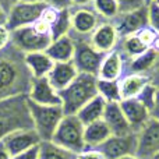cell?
<instances>
[{"label":"cell","instance_id":"1","mask_svg":"<svg viewBox=\"0 0 159 159\" xmlns=\"http://www.w3.org/2000/svg\"><path fill=\"white\" fill-rule=\"evenodd\" d=\"M31 78L24 63V53L11 46V43L0 50V101L27 95Z\"/></svg>","mask_w":159,"mask_h":159},{"label":"cell","instance_id":"2","mask_svg":"<svg viewBox=\"0 0 159 159\" xmlns=\"http://www.w3.org/2000/svg\"><path fill=\"white\" fill-rule=\"evenodd\" d=\"M96 82L98 77L95 75L78 73L74 81L59 92L64 115H77V112L87 102L98 95Z\"/></svg>","mask_w":159,"mask_h":159},{"label":"cell","instance_id":"3","mask_svg":"<svg viewBox=\"0 0 159 159\" xmlns=\"http://www.w3.org/2000/svg\"><path fill=\"white\" fill-rule=\"evenodd\" d=\"M27 101V95L0 101V141L14 130L34 129Z\"/></svg>","mask_w":159,"mask_h":159},{"label":"cell","instance_id":"4","mask_svg":"<svg viewBox=\"0 0 159 159\" xmlns=\"http://www.w3.org/2000/svg\"><path fill=\"white\" fill-rule=\"evenodd\" d=\"M84 129L85 126L80 121L77 115H64L53 134L52 143L78 155L87 149L84 141Z\"/></svg>","mask_w":159,"mask_h":159},{"label":"cell","instance_id":"5","mask_svg":"<svg viewBox=\"0 0 159 159\" xmlns=\"http://www.w3.org/2000/svg\"><path fill=\"white\" fill-rule=\"evenodd\" d=\"M34 130L38 133L41 141H52L57 126L64 116L61 106H42L35 102L27 101Z\"/></svg>","mask_w":159,"mask_h":159},{"label":"cell","instance_id":"6","mask_svg":"<svg viewBox=\"0 0 159 159\" xmlns=\"http://www.w3.org/2000/svg\"><path fill=\"white\" fill-rule=\"evenodd\" d=\"M74 41V57L73 63L78 73H85L98 77L99 67L105 59V53L96 50L89 43V38H73Z\"/></svg>","mask_w":159,"mask_h":159},{"label":"cell","instance_id":"7","mask_svg":"<svg viewBox=\"0 0 159 159\" xmlns=\"http://www.w3.org/2000/svg\"><path fill=\"white\" fill-rule=\"evenodd\" d=\"M10 43L17 50L27 55V53L34 52H45L49 48V45L52 43V38L49 35L38 34L34 30L32 25H30V27L11 31Z\"/></svg>","mask_w":159,"mask_h":159},{"label":"cell","instance_id":"8","mask_svg":"<svg viewBox=\"0 0 159 159\" xmlns=\"http://www.w3.org/2000/svg\"><path fill=\"white\" fill-rule=\"evenodd\" d=\"M46 3H18L17 2L7 13L6 27L10 31L34 25L41 18Z\"/></svg>","mask_w":159,"mask_h":159},{"label":"cell","instance_id":"9","mask_svg":"<svg viewBox=\"0 0 159 159\" xmlns=\"http://www.w3.org/2000/svg\"><path fill=\"white\" fill-rule=\"evenodd\" d=\"M101 16H98L93 8L78 7L73 10L71 7V32L69 34L71 38H89L91 34L96 30L101 22H103Z\"/></svg>","mask_w":159,"mask_h":159},{"label":"cell","instance_id":"10","mask_svg":"<svg viewBox=\"0 0 159 159\" xmlns=\"http://www.w3.org/2000/svg\"><path fill=\"white\" fill-rule=\"evenodd\" d=\"M112 22L116 27V31L120 38L135 35L138 31L148 27V8L147 6H144L137 10L120 13Z\"/></svg>","mask_w":159,"mask_h":159},{"label":"cell","instance_id":"11","mask_svg":"<svg viewBox=\"0 0 159 159\" xmlns=\"http://www.w3.org/2000/svg\"><path fill=\"white\" fill-rule=\"evenodd\" d=\"M138 147L135 157L152 159L159 155V121L149 119L148 123L138 133Z\"/></svg>","mask_w":159,"mask_h":159},{"label":"cell","instance_id":"12","mask_svg":"<svg viewBox=\"0 0 159 159\" xmlns=\"http://www.w3.org/2000/svg\"><path fill=\"white\" fill-rule=\"evenodd\" d=\"M137 147H138V135L130 134V135H124V137L112 135L96 149L101 151L106 159H119L121 157H126V155H135Z\"/></svg>","mask_w":159,"mask_h":159},{"label":"cell","instance_id":"13","mask_svg":"<svg viewBox=\"0 0 159 159\" xmlns=\"http://www.w3.org/2000/svg\"><path fill=\"white\" fill-rule=\"evenodd\" d=\"M27 98L42 106H61L59 92L50 85L48 77L31 78Z\"/></svg>","mask_w":159,"mask_h":159},{"label":"cell","instance_id":"14","mask_svg":"<svg viewBox=\"0 0 159 159\" xmlns=\"http://www.w3.org/2000/svg\"><path fill=\"white\" fill-rule=\"evenodd\" d=\"M3 144L7 148L8 154L11 155V158L16 155L21 154V152L27 151V149L36 147L42 143L39 138L38 133L34 129H20L14 130L10 134H7L3 138Z\"/></svg>","mask_w":159,"mask_h":159},{"label":"cell","instance_id":"15","mask_svg":"<svg viewBox=\"0 0 159 159\" xmlns=\"http://www.w3.org/2000/svg\"><path fill=\"white\" fill-rule=\"evenodd\" d=\"M119 41H120V36H119L116 27L112 21L101 22L89 36V43L96 50L105 53V55L115 50L119 45Z\"/></svg>","mask_w":159,"mask_h":159},{"label":"cell","instance_id":"16","mask_svg":"<svg viewBox=\"0 0 159 159\" xmlns=\"http://www.w3.org/2000/svg\"><path fill=\"white\" fill-rule=\"evenodd\" d=\"M119 105H120L121 112L126 116L133 133L138 134V133L141 131V129H143V127L148 123L149 119H151L149 110L147 109L137 98L121 99V101L119 102Z\"/></svg>","mask_w":159,"mask_h":159},{"label":"cell","instance_id":"17","mask_svg":"<svg viewBox=\"0 0 159 159\" xmlns=\"http://www.w3.org/2000/svg\"><path fill=\"white\" fill-rule=\"evenodd\" d=\"M102 120L109 127L112 135L124 137V135L135 134V133H133L131 127H130L124 113L121 112V107L119 103H106Z\"/></svg>","mask_w":159,"mask_h":159},{"label":"cell","instance_id":"18","mask_svg":"<svg viewBox=\"0 0 159 159\" xmlns=\"http://www.w3.org/2000/svg\"><path fill=\"white\" fill-rule=\"evenodd\" d=\"M78 75V70L74 66L73 61H66V63H55L48 74V80H49L50 85L55 88L57 92L69 87L74 78Z\"/></svg>","mask_w":159,"mask_h":159},{"label":"cell","instance_id":"19","mask_svg":"<svg viewBox=\"0 0 159 159\" xmlns=\"http://www.w3.org/2000/svg\"><path fill=\"white\" fill-rule=\"evenodd\" d=\"M124 71V57L119 50H112L106 53L99 67L98 78L101 80H120Z\"/></svg>","mask_w":159,"mask_h":159},{"label":"cell","instance_id":"20","mask_svg":"<svg viewBox=\"0 0 159 159\" xmlns=\"http://www.w3.org/2000/svg\"><path fill=\"white\" fill-rule=\"evenodd\" d=\"M24 63L32 78L48 77L55 61L46 55V52H34L24 55Z\"/></svg>","mask_w":159,"mask_h":159},{"label":"cell","instance_id":"21","mask_svg":"<svg viewBox=\"0 0 159 159\" xmlns=\"http://www.w3.org/2000/svg\"><path fill=\"white\" fill-rule=\"evenodd\" d=\"M74 49L75 46L73 38L70 35H66L52 41V43L45 52L55 63H66V61H73Z\"/></svg>","mask_w":159,"mask_h":159},{"label":"cell","instance_id":"22","mask_svg":"<svg viewBox=\"0 0 159 159\" xmlns=\"http://www.w3.org/2000/svg\"><path fill=\"white\" fill-rule=\"evenodd\" d=\"M158 60H159V52L149 48L143 55L137 56L134 59H130L129 63H127V71H129V74L148 75L152 71V69L157 66Z\"/></svg>","mask_w":159,"mask_h":159},{"label":"cell","instance_id":"23","mask_svg":"<svg viewBox=\"0 0 159 159\" xmlns=\"http://www.w3.org/2000/svg\"><path fill=\"white\" fill-rule=\"evenodd\" d=\"M109 137H112V133H110L109 127L106 126V123L103 120L93 121V123L85 126L84 129V141L85 145H87V149L98 148Z\"/></svg>","mask_w":159,"mask_h":159},{"label":"cell","instance_id":"24","mask_svg":"<svg viewBox=\"0 0 159 159\" xmlns=\"http://www.w3.org/2000/svg\"><path fill=\"white\" fill-rule=\"evenodd\" d=\"M149 82V77L144 74H126L119 80L121 99L137 98L143 88Z\"/></svg>","mask_w":159,"mask_h":159},{"label":"cell","instance_id":"25","mask_svg":"<svg viewBox=\"0 0 159 159\" xmlns=\"http://www.w3.org/2000/svg\"><path fill=\"white\" fill-rule=\"evenodd\" d=\"M105 107H106V102L101 98L99 95H96L95 98H92L89 102L84 105L81 109L77 112V117L80 119L84 126L93 123V121L102 120L105 113Z\"/></svg>","mask_w":159,"mask_h":159},{"label":"cell","instance_id":"26","mask_svg":"<svg viewBox=\"0 0 159 159\" xmlns=\"http://www.w3.org/2000/svg\"><path fill=\"white\" fill-rule=\"evenodd\" d=\"M148 49L149 48L137 35H129V36H124V38H120L117 48H116V50H119L120 55L123 57L129 59V60L143 55Z\"/></svg>","mask_w":159,"mask_h":159},{"label":"cell","instance_id":"27","mask_svg":"<svg viewBox=\"0 0 159 159\" xmlns=\"http://www.w3.org/2000/svg\"><path fill=\"white\" fill-rule=\"evenodd\" d=\"M96 89H98V95L101 96L106 103H119V102L121 101L119 80H101V78H98Z\"/></svg>","mask_w":159,"mask_h":159},{"label":"cell","instance_id":"28","mask_svg":"<svg viewBox=\"0 0 159 159\" xmlns=\"http://www.w3.org/2000/svg\"><path fill=\"white\" fill-rule=\"evenodd\" d=\"M39 159H78V155L52 141H42L39 144Z\"/></svg>","mask_w":159,"mask_h":159},{"label":"cell","instance_id":"29","mask_svg":"<svg viewBox=\"0 0 159 159\" xmlns=\"http://www.w3.org/2000/svg\"><path fill=\"white\" fill-rule=\"evenodd\" d=\"M71 8H66V10L59 11L57 20L55 21V24L50 27V38L52 41L59 39L61 36H66L71 32Z\"/></svg>","mask_w":159,"mask_h":159},{"label":"cell","instance_id":"30","mask_svg":"<svg viewBox=\"0 0 159 159\" xmlns=\"http://www.w3.org/2000/svg\"><path fill=\"white\" fill-rule=\"evenodd\" d=\"M92 8L105 21H113L120 14L116 0H92Z\"/></svg>","mask_w":159,"mask_h":159},{"label":"cell","instance_id":"31","mask_svg":"<svg viewBox=\"0 0 159 159\" xmlns=\"http://www.w3.org/2000/svg\"><path fill=\"white\" fill-rule=\"evenodd\" d=\"M155 93H157V88H155L151 82H148V84L143 88V91L138 93L137 99L147 107V109L151 110L152 105H154V101H155Z\"/></svg>","mask_w":159,"mask_h":159},{"label":"cell","instance_id":"32","mask_svg":"<svg viewBox=\"0 0 159 159\" xmlns=\"http://www.w3.org/2000/svg\"><path fill=\"white\" fill-rule=\"evenodd\" d=\"M147 8H148V25L159 35V6L151 3L147 6Z\"/></svg>","mask_w":159,"mask_h":159},{"label":"cell","instance_id":"33","mask_svg":"<svg viewBox=\"0 0 159 159\" xmlns=\"http://www.w3.org/2000/svg\"><path fill=\"white\" fill-rule=\"evenodd\" d=\"M135 35H137L138 38H140L141 41H143L148 48H151L152 45H154V42L157 41V38L159 36L158 34L155 32V31L152 30L151 27H149V25H148V27H145V28H143L141 31H138Z\"/></svg>","mask_w":159,"mask_h":159},{"label":"cell","instance_id":"34","mask_svg":"<svg viewBox=\"0 0 159 159\" xmlns=\"http://www.w3.org/2000/svg\"><path fill=\"white\" fill-rule=\"evenodd\" d=\"M120 8V13H127V11H133L137 8L144 7V2L143 0H116Z\"/></svg>","mask_w":159,"mask_h":159},{"label":"cell","instance_id":"35","mask_svg":"<svg viewBox=\"0 0 159 159\" xmlns=\"http://www.w3.org/2000/svg\"><path fill=\"white\" fill-rule=\"evenodd\" d=\"M57 16H59V10L46 6V7H45V10L42 11V14H41V20L52 27V25L55 24V21L57 20Z\"/></svg>","mask_w":159,"mask_h":159},{"label":"cell","instance_id":"36","mask_svg":"<svg viewBox=\"0 0 159 159\" xmlns=\"http://www.w3.org/2000/svg\"><path fill=\"white\" fill-rule=\"evenodd\" d=\"M45 3H46V6L56 8V10H59V11L73 7L71 0H45Z\"/></svg>","mask_w":159,"mask_h":159},{"label":"cell","instance_id":"37","mask_svg":"<svg viewBox=\"0 0 159 159\" xmlns=\"http://www.w3.org/2000/svg\"><path fill=\"white\" fill-rule=\"evenodd\" d=\"M11 31L6 25H0V50L6 49L10 45Z\"/></svg>","mask_w":159,"mask_h":159},{"label":"cell","instance_id":"38","mask_svg":"<svg viewBox=\"0 0 159 159\" xmlns=\"http://www.w3.org/2000/svg\"><path fill=\"white\" fill-rule=\"evenodd\" d=\"M13 159H39V145L32 147V148L16 155V157H13Z\"/></svg>","mask_w":159,"mask_h":159},{"label":"cell","instance_id":"39","mask_svg":"<svg viewBox=\"0 0 159 159\" xmlns=\"http://www.w3.org/2000/svg\"><path fill=\"white\" fill-rule=\"evenodd\" d=\"M78 159H106V158L96 148H89V149H85L81 154H78Z\"/></svg>","mask_w":159,"mask_h":159},{"label":"cell","instance_id":"40","mask_svg":"<svg viewBox=\"0 0 159 159\" xmlns=\"http://www.w3.org/2000/svg\"><path fill=\"white\" fill-rule=\"evenodd\" d=\"M32 27H34V30H35L38 34H41V35H49L50 36V25L46 24L45 21H42L41 18H39Z\"/></svg>","mask_w":159,"mask_h":159},{"label":"cell","instance_id":"41","mask_svg":"<svg viewBox=\"0 0 159 159\" xmlns=\"http://www.w3.org/2000/svg\"><path fill=\"white\" fill-rule=\"evenodd\" d=\"M149 116H151V119L159 121V88H157L155 101H154V105H152V109L149 110Z\"/></svg>","mask_w":159,"mask_h":159},{"label":"cell","instance_id":"42","mask_svg":"<svg viewBox=\"0 0 159 159\" xmlns=\"http://www.w3.org/2000/svg\"><path fill=\"white\" fill-rule=\"evenodd\" d=\"M148 77H149V82H151L155 88H159V60H158L157 66H155L154 69H152V71L148 74Z\"/></svg>","mask_w":159,"mask_h":159},{"label":"cell","instance_id":"43","mask_svg":"<svg viewBox=\"0 0 159 159\" xmlns=\"http://www.w3.org/2000/svg\"><path fill=\"white\" fill-rule=\"evenodd\" d=\"M16 3H17L16 0H0V6L4 8L6 13H8V11H10V8L13 7Z\"/></svg>","mask_w":159,"mask_h":159},{"label":"cell","instance_id":"44","mask_svg":"<svg viewBox=\"0 0 159 159\" xmlns=\"http://www.w3.org/2000/svg\"><path fill=\"white\" fill-rule=\"evenodd\" d=\"M0 159H13L11 155L8 154L7 148L4 147V144H3V141H0Z\"/></svg>","mask_w":159,"mask_h":159},{"label":"cell","instance_id":"45","mask_svg":"<svg viewBox=\"0 0 159 159\" xmlns=\"http://www.w3.org/2000/svg\"><path fill=\"white\" fill-rule=\"evenodd\" d=\"M71 2L73 6H75V7H85L87 4L92 3V0H71Z\"/></svg>","mask_w":159,"mask_h":159},{"label":"cell","instance_id":"46","mask_svg":"<svg viewBox=\"0 0 159 159\" xmlns=\"http://www.w3.org/2000/svg\"><path fill=\"white\" fill-rule=\"evenodd\" d=\"M6 20H7V13L0 6V25H6Z\"/></svg>","mask_w":159,"mask_h":159},{"label":"cell","instance_id":"47","mask_svg":"<svg viewBox=\"0 0 159 159\" xmlns=\"http://www.w3.org/2000/svg\"><path fill=\"white\" fill-rule=\"evenodd\" d=\"M18 3H45V0H16Z\"/></svg>","mask_w":159,"mask_h":159},{"label":"cell","instance_id":"48","mask_svg":"<svg viewBox=\"0 0 159 159\" xmlns=\"http://www.w3.org/2000/svg\"><path fill=\"white\" fill-rule=\"evenodd\" d=\"M119 159H140L138 157H135V155H126V157H121Z\"/></svg>","mask_w":159,"mask_h":159},{"label":"cell","instance_id":"49","mask_svg":"<svg viewBox=\"0 0 159 159\" xmlns=\"http://www.w3.org/2000/svg\"><path fill=\"white\" fill-rule=\"evenodd\" d=\"M143 2H144V4H145V6H149L151 3H154L155 0H143Z\"/></svg>","mask_w":159,"mask_h":159},{"label":"cell","instance_id":"50","mask_svg":"<svg viewBox=\"0 0 159 159\" xmlns=\"http://www.w3.org/2000/svg\"><path fill=\"white\" fill-rule=\"evenodd\" d=\"M154 3H155V4H157V6H159V0H155Z\"/></svg>","mask_w":159,"mask_h":159},{"label":"cell","instance_id":"51","mask_svg":"<svg viewBox=\"0 0 159 159\" xmlns=\"http://www.w3.org/2000/svg\"><path fill=\"white\" fill-rule=\"evenodd\" d=\"M152 159H159V155H158V157H154V158H152Z\"/></svg>","mask_w":159,"mask_h":159}]
</instances>
